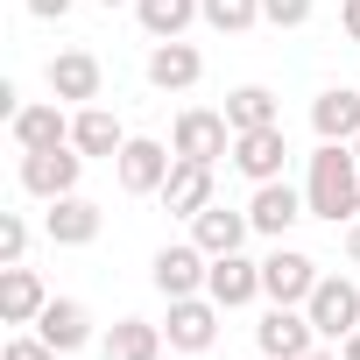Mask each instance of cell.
<instances>
[{"label":"cell","mask_w":360,"mask_h":360,"mask_svg":"<svg viewBox=\"0 0 360 360\" xmlns=\"http://www.w3.org/2000/svg\"><path fill=\"white\" fill-rule=\"evenodd\" d=\"M304 205L311 219H360V162H353V141H318L311 155V176H304Z\"/></svg>","instance_id":"obj_1"},{"label":"cell","mask_w":360,"mask_h":360,"mask_svg":"<svg viewBox=\"0 0 360 360\" xmlns=\"http://www.w3.org/2000/svg\"><path fill=\"white\" fill-rule=\"evenodd\" d=\"M113 169H120V191L127 198H155L169 184V169H176V148H162L148 134H127V148L113 155Z\"/></svg>","instance_id":"obj_2"},{"label":"cell","mask_w":360,"mask_h":360,"mask_svg":"<svg viewBox=\"0 0 360 360\" xmlns=\"http://www.w3.org/2000/svg\"><path fill=\"white\" fill-rule=\"evenodd\" d=\"M78 169L85 155L64 141V148H22V191L29 198H71L78 191Z\"/></svg>","instance_id":"obj_3"},{"label":"cell","mask_w":360,"mask_h":360,"mask_svg":"<svg viewBox=\"0 0 360 360\" xmlns=\"http://www.w3.org/2000/svg\"><path fill=\"white\" fill-rule=\"evenodd\" d=\"M169 148H176V155H191V162H219V155H233V120L212 113V106H184V113H176Z\"/></svg>","instance_id":"obj_4"},{"label":"cell","mask_w":360,"mask_h":360,"mask_svg":"<svg viewBox=\"0 0 360 360\" xmlns=\"http://www.w3.org/2000/svg\"><path fill=\"white\" fill-rule=\"evenodd\" d=\"M304 311H311L318 339H346V332H360V283L353 276H318Z\"/></svg>","instance_id":"obj_5"},{"label":"cell","mask_w":360,"mask_h":360,"mask_svg":"<svg viewBox=\"0 0 360 360\" xmlns=\"http://www.w3.org/2000/svg\"><path fill=\"white\" fill-rule=\"evenodd\" d=\"M311 290H318V262L276 240V255L262 262V297L269 304H311Z\"/></svg>","instance_id":"obj_6"},{"label":"cell","mask_w":360,"mask_h":360,"mask_svg":"<svg viewBox=\"0 0 360 360\" xmlns=\"http://www.w3.org/2000/svg\"><path fill=\"white\" fill-rule=\"evenodd\" d=\"M162 339H169L176 353H205V346L219 339V304H212V297H169Z\"/></svg>","instance_id":"obj_7"},{"label":"cell","mask_w":360,"mask_h":360,"mask_svg":"<svg viewBox=\"0 0 360 360\" xmlns=\"http://www.w3.org/2000/svg\"><path fill=\"white\" fill-rule=\"evenodd\" d=\"M311 339H318V325H311V311H297V304H276V311L255 325V346L276 353V360H304Z\"/></svg>","instance_id":"obj_8"},{"label":"cell","mask_w":360,"mask_h":360,"mask_svg":"<svg viewBox=\"0 0 360 360\" xmlns=\"http://www.w3.org/2000/svg\"><path fill=\"white\" fill-rule=\"evenodd\" d=\"M283 155H290L283 120H276V127H248V134H233V169L255 176V184H276V176H283Z\"/></svg>","instance_id":"obj_9"},{"label":"cell","mask_w":360,"mask_h":360,"mask_svg":"<svg viewBox=\"0 0 360 360\" xmlns=\"http://www.w3.org/2000/svg\"><path fill=\"white\" fill-rule=\"evenodd\" d=\"M248 219H255V233L283 240L297 219H311V205H304V191H290L283 176H276V184H255V198H248Z\"/></svg>","instance_id":"obj_10"},{"label":"cell","mask_w":360,"mask_h":360,"mask_svg":"<svg viewBox=\"0 0 360 360\" xmlns=\"http://www.w3.org/2000/svg\"><path fill=\"white\" fill-rule=\"evenodd\" d=\"M43 78H50V99H78V106H92V99H99V85H106V71H99V57H92V50H57Z\"/></svg>","instance_id":"obj_11"},{"label":"cell","mask_w":360,"mask_h":360,"mask_svg":"<svg viewBox=\"0 0 360 360\" xmlns=\"http://www.w3.org/2000/svg\"><path fill=\"white\" fill-rule=\"evenodd\" d=\"M205 297H212L219 311H240V304H255V297H262V262H248V255H212Z\"/></svg>","instance_id":"obj_12"},{"label":"cell","mask_w":360,"mask_h":360,"mask_svg":"<svg viewBox=\"0 0 360 360\" xmlns=\"http://www.w3.org/2000/svg\"><path fill=\"white\" fill-rule=\"evenodd\" d=\"M205 276H212V255H205L198 240L162 248V255H155V290H162V297H198V290H205Z\"/></svg>","instance_id":"obj_13"},{"label":"cell","mask_w":360,"mask_h":360,"mask_svg":"<svg viewBox=\"0 0 360 360\" xmlns=\"http://www.w3.org/2000/svg\"><path fill=\"white\" fill-rule=\"evenodd\" d=\"M176 219H198L205 205H212V162H191V155H176V169H169V184L155 191Z\"/></svg>","instance_id":"obj_14"},{"label":"cell","mask_w":360,"mask_h":360,"mask_svg":"<svg viewBox=\"0 0 360 360\" xmlns=\"http://www.w3.org/2000/svg\"><path fill=\"white\" fill-rule=\"evenodd\" d=\"M99 226H106V219H99V205H92V198H78V191H71V198H50L43 233H50L57 248H92V240H99Z\"/></svg>","instance_id":"obj_15"},{"label":"cell","mask_w":360,"mask_h":360,"mask_svg":"<svg viewBox=\"0 0 360 360\" xmlns=\"http://www.w3.org/2000/svg\"><path fill=\"white\" fill-rule=\"evenodd\" d=\"M198 78H205V57H198L184 36H176V43H155V50H148V85H155V92H191Z\"/></svg>","instance_id":"obj_16"},{"label":"cell","mask_w":360,"mask_h":360,"mask_svg":"<svg viewBox=\"0 0 360 360\" xmlns=\"http://www.w3.org/2000/svg\"><path fill=\"white\" fill-rule=\"evenodd\" d=\"M71 148H78V155H106V162H113V155L127 148L120 113H106V106H78V113H71Z\"/></svg>","instance_id":"obj_17"},{"label":"cell","mask_w":360,"mask_h":360,"mask_svg":"<svg viewBox=\"0 0 360 360\" xmlns=\"http://www.w3.org/2000/svg\"><path fill=\"white\" fill-rule=\"evenodd\" d=\"M311 127H318V141H360V92L353 85L318 92L311 99Z\"/></svg>","instance_id":"obj_18"},{"label":"cell","mask_w":360,"mask_h":360,"mask_svg":"<svg viewBox=\"0 0 360 360\" xmlns=\"http://www.w3.org/2000/svg\"><path fill=\"white\" fill-rule=\"evenodd\" d=\"M43 304H50V290H43V276L36 269H0V318L8 325H36L43 318Z\"/></svg>","instance_id":"obj_19"},{"label":"cell","mask_w":360,"mask_h":360,"mask_svg":"<svg viewBox=\"0 0 360 360\" xmlns=\"http://www.w3.org/2000/svg\"><path fill=\"white\" fill-rule=\"evenodd\" d=\"M36 332H43L57 353H78V346L92 339V311H85L78 297H50V304H43V318H36Z\"/></svg>","instance_id":"obj_20"},{"label":"cell","mask_w":360,"mask_h":360,"mask_svg":"<svg viewBox=\"0 0 360 360\" xmlns=\"http://www.w3.org/2000/svg\"><path fill=\"white\" fill-rule=\"evenodd\" d=\"M8 134H15V148H64V141H71V120H64V106L50 99V106H22V113L8 120Z\"/></svg>","instance_id":"obj_21"},{"label":"cell","mask_w":360,"mask_h":360,"mask_svg":"<svg viewBox=\"0 0 360 360\" xmlns=\"http://www.w3.org/2000/svg\"><path fill=\"white\" fill-rule=\"evenodd\" d=\"M248 233H255V219H248V212H226V205H205V212L191 219V240H198L205 255H240Z\"/></svg>","instance_id":"obj_22"},{"label":"cell","mask_w":360,"mask_h":360,"mask_svg":"<svg viewBox=\"0 0 360 360\" xmlns=\"http://www.w3.org/2000/svg\"><path fill=\"white\" fill-rule=\"evenodd\" d=\"M134 15H141V29H148L155 43H176L191 22H205L198 0H134Z\"/></svg>","instance_id":"obj_23"},{"label":"cell","mask_w":360,"mask_h":360,"mask_svg":"<svg viewBox=\"0 0 360 360\" xmlns=\"http://www.w3.org/2000/svg\"><path fill=\"white\" fill-rule=\"evenodd\" d=\"M155 353H162V325L148 318H120L106 332V360H155Z\"/></svg>","instance_id":"obj_24"},{"label":"cell","mask_w":360,"mask_h":360,"mask_svg":"<svg viewBox=\"0 0 360 360\" xmlns=\"http://www.w3.org/2000/svg\"><path fill=\"white\" fill-rule=\"evenodd\" d=\"M219 113L233 120V134H248V127H276V92H269V85H240V92H226Z\"/></svg>","instance_id":"obj_25"},{"label":"cell","mask_w":360,"mask_h":360,"mask_svg":"<svg viewBox=\"0 0 360 360\" xmlns=\"http://www.w3.org/2000/svg\"><path fill=\"white\" fill-rule=\"evenodd\" d=\"M198 8H205V29H219V36H240L262 22V0H198Z\"/></svg>","instance_id":"obj_26"},{"label":"cell","mask_w":360,"mask_h":360,"mask_svg":"<svg viewBox=\"0 0 360 360\" xmlns=\"http://www.w3.org/2000/svg\"><path fill=\"white\" fill-rule=\"evenodd\" d=\"M29 255V219L22 212H0V269H15Z\"/></svg>","instance_id":"obj_27"},{"label":"cell","mask_w":360,"mask_h":360,"mask_svg":"<svg viewBox=\"0 0 360 360\" xmlns=\"http://www.w3.org/2000/svg\"><path fill=\"white\" fill-rule=\"evenodd\" d=\"M311 8H318V0H262V22H276V29H304Z\"/></svg>","instance_id":"obj_28"},{"label":"cell","mask_w":360,"mask_h":360,"mask_svg":"<svg viewBox=\"0 0 360 360\" xmlns=\"http://www.w3.org/2000/svg\"><path fill=\"white\" fill-rule=\"evenodd\" d=\"M0 360H57V346L36 332V339H8V353H0Z\"/></svg>","instance_id":"obj_29"},{"label":"cell","mask_w":360,"mask_h":360,"mask_svg":"<svg viewBox=\"0 0 360 360\" xmlns=\"http://www.w3.org/2000/svg\"><path fill=\"white\" fill-rule=\"evenodd\" d=\"M71 8H78V0H29V15H36V22H64Z\"/></svg>","instance_id":"obj_30"},{"label":"cell","mask_w":360,"mask_h":360,"mask_svg":"<svg viewBox=\"0 0 360 360\" xmlns=\"http://www.w3.org/2000/svg\"><path fill=\"white\" fill-rule=\"evenodd\" d=\"M339 22H346V36L360 43V0H339Z\"/></svg>","instance_id":"obj_31"},{"label":"cell","mask_w":360,"mask_h":360,"mask_svg":"<svg viewBox=\"0 0 360 360\" xmlns=\"http://www.w3.org/2000/svg\"><path fill=\"white\" fill-rule=\"evenodd\" d=\"M346 262H353V269H360V219H353V226H346Z\"/></svg>","instance_id":"obj_32"},{"label":"cell","mask_w":360,"mask_h":360,"mask_svg":"<svg viewBox=\"0 0 360 360\" xmlns=\"http://www.w3.org/2000/svg\"><path fill=\"white\" fill-rule=\"evenodd\" d=\"M339 353H346V360H360V332H346V339H339Z\"/></svg>","instance_id":"obj_33"},{"label":"cell","mask_w":360,"mask_h":360,"mask_svg":"<svg viewBox=\"0 0 360 360\" xmlns=\"http://www.w3.org/2000/svg\"><path fill=\"white\" fill-rule=\"evenodd\" d=\"M304 360H346V353H325V346H311V353H304Z\"/></svg>","instance_id":"obj_34"},{"label":"cell","mask_w":360,"mask_h":360,"mask_svg":"<svg viewBox=\"0 0 360 360\" xmlns=\"http://www.w3.org/2000/svg\"><path fill=\"white\" fill-rule=\"evenodd\" d=\"M99 8H127V0H99Z\"/></svg>","instance_id":"obj_35"},{"label":"cell","mask_w":360,"mask_h":360,"mask_svg":"<svg viewBox=\"0 0 360 360\" xmlns=\"http://www.w3.org/2000/svg\"><path fill=\"white\" fill-rule=\"evenodd\" d=\"M353 162H360V141H353Z\"/></svg>","instance_id":"obj_36"},{"label":"cell","mask_w":360,"mask_h":360,"mask_svg":"<svg viewBox=\"0 0 360 360\" xmlns=\"http://www.w3.org/2000/svg\"><path fill=\"white\" fill-rule=\"evenodd\" d=\"M255 360H276V353H255Z\"/></svg>","instance_id":"obj_37"}]
</instances>
